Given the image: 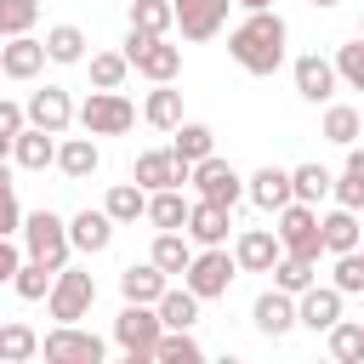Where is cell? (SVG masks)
Here are the masks:
<instances>
[{"mask_svg": "<svg viewBox=\"0 0 364 364\" xmlns=\"http://www.w3.org/2000/svg\"><path fill=\"white\" fill-rule=\"evenodd\" d=\"M34 17H40V0H0V34L6 40L11 34H28Z\"/></svg>", "mask_w": 364, "mask_h": 364, "instance_id": "b9f144b4", "label": "cell"}, {"mask_svg": "<svg viewBox=\"0 0 364 364\" xmlns=\"http://www.w3.org/2000/svg\"><path fill=\"white\" fill-rule=\"evenodd\" d=\"M324 136H330V142H341V148H353V142L364 136V108L330 102V108H324Z\"/></svg>", "mask_w": 364, "mask_h": 364, "instance_id": "4dcf8cb0", "label": "cell"}, {"mask_svg": "<svg viewBox=\"0 0 364 364\" xmlns=\"http://www.w3.org/2000/svg\"><path fill=\"white\" fill-rule=\"evenodd\" d=\"M341 296H347L341 284H307V290L296 296V307H301V324L330 336V330L341 324Z\"/></svg>", "mask_w": 364, "mask_h": 364, "instance_id": "9a60e30c", "label": "cell"}, {"mask_svg": "<svg viewBox=\"0 0 364 364\" xmlns=\"http://www.w3.org/2000/svg\"><path fill=\"white\" fill-rule=\"evenodd\" d=\"M17 273H23V250H17L11 233H6V239H0V279H17Z\"/></svg>", "mask_w": 364, "mask_h": 364, "instance_id": "c3c4849f", "label": "cell"}, {"mask_svg": "<svg viewBox=\"0 0 364 364\" xmlns=\"http://www.w3.org/2000/svg\"><path fill=\"white\" fill-rule=\"evenodd\" d=\"M80 125H85L91 136H125V131L136 125V108H131V97L97 85V91L80 102Z\"/></svg>", "mask_w": 364, "mask_h": 364, "instance_id": "8992f818", "label": "cell"}, {"mask_svg": "<svg viewBox=\"0 0 364 364\" xmlns=\"http://www.w3.org/2000/svg\"><path fill=\"white\" fill-rule=\"evenodd\" d=\"M28 125H46V131H68L74 125V102H68V91L63 85H46V91H34L28 97Z\"/></svg>", "mask_w": 364, "mask_h": 364, "instance_id": "ffe728a7", "label": "cell"}, {"mask_svg": "<svg viewBox=\"0 0 364 364\" xmlns=\"http://www.w3.org/2000/svg\"><path fill=\"white\" fill-rule=\"evenodd\" d=\"M57 131H46V125H28L17 142H11V159L23 165V171H46V165H57V148L63 142H51Z\"/></svg>", "mask_w": 364, "mask_h": 364, "instance_id": "603a6c76", "label": "cell"}, {"mask_svg": "<svg viewBox=\"0 0 364 364\" xmlns=\"http://www.w3.org/2000/svg\"><path fill=\"white\" fill-rule=\"evenodd\" d=\"M51 284H57V267H46V262H23V273L11 279V290L23 296V301H40V296H51Z\"/></svg>", "mask_w": 364, "mask_h": 364, "instance_id": "d590c367", "label": "cell"}, {"mask_svg": "<svg viewBox=\"0 0 364 364\" xmlns=\"http://www.w3.org/2000/svg\"><path fill=\"white\" fill-rule=\"evenodd\" d=\"M336 85H341V68H336L330 57H318V51L296 57V91H301L307 102H330Z\"/></svg>", "mask_w": 364, "mask_h": 364, "instance_id": "e0dca14e", "label": "cell"}, {"mask_svg": "<svg viewBox=\"0 0 364 364\" xmlns=\"http://www.w3.org/2000/svg\"><path fill=\"white\" fill-rule=\"evenodd\" d=\"M330 353H336L341 364H364V324H347V318H341V324L330 330Z\"/></svg>", "mask_w": 364, "mask_h": 364, "instance_id": "60d3db41", "label": "cell"}, {"mask_svg": "<svg viewBox=\"0 0 364 364\" xmlns=\"http://www.w3.org/2000/svg\"><path fill=\"white\" fill-rule=\"evenodd\" d=\"M228 205H216V199H193V210H188V239L193 245H228Z\"/></svg>", "mask_w": 364, "mask_h": 364, "instance_id": "7402d4cb", "label": "cell"}, {"mask_svg": "<svg viewBox=\"0 0 364 364\" xmlns=\"http://www.w3.org/2000/svg\"><path fill=\"white\" fill-rule=\"evenodd\" d=\"M34 353H40V336H34L28 324H17V318H11V324L0 330V358H6V364H28Z\"/></svg>", "mask_w": 364, "mask_h": 364, "instance_id": "8d00e7d4", "label": "cell"}, {"mask_svg": "<svg viewBox=\"0 0 364 364\" xmlns=\"http://www.w3.org/2000/svg\"><path fill=\"white\" fill-rule=\"evenodd\" d=\"M284 40H290V28H284V17L267 6V11H250L233 34H228V57L245 68V74H279V63H284Z\"/></svg>", "mask_w": 364, "mask_h": 364, "instance_id": "6da1fadb", "label": "cell"}, {"mask_svg": "<svg viewBox=\"0 0 364 364\" xmlns=\"http://www.w3.org/2000/svg\"><path fill=\"white\" fill-rule=\"evenodd\" d=\"M91 301H97V279H91V273H80V267H63V273H57V284H51V296H46V307H51V318H57V324L85 318V313H91Z\"/></svg>", "mask_w": 364, "mask_h": 364, "instance_id": "ba28073f", "label": "cell"}, {"mask_svg": "<svg viewBox=\"0 0 364 364\" xmlns=\"http://www.w3.org/2000/svg\"><path fill=\"white\" fill-rule=\"evenodd\" d=\"M233 273H245L233 250H222V245H199V256H193V267L182 273V284H193L205 301H216V296H228Z\"/></svg>", "mask_w": 364, "mask_h": 364, "instance_id": "52a82bcc", "label": "cell"}, {"mask_svg": "<svg viewBox=\"0 0 364 364\" xmlns=\"http://www.w3.org/2000/svg\"><path fill=\"white\" fill-rule=\"evenodd\" d=\"M347 165H358V171H364V148H358V142L347 148Z\"/></svg>", "mask_w": 364, "mask_h": 364, "instance_id": "681fc988", "label": "cell"}, {"mask_svg": "<svg viewBox=\"0 0 364 364\" xmlns=\"http://www.w3.org/2000/svg\"><path fill=\"white\" fill-rule=\"evenodd\" d=\"M336 68H341V85L364 91V34H358L353 46H341V51H336Z\"/></svg>", "mask_w": 364, "mask_h": 364, "instance_id": "7bdbcfd3", "label": "cell"}, {"mask_svg": "<svg viewBox=\"0 0 364 364\" xmlns=\"http://www.w3.org/2000/svg\"><path fill=\"white\" fill-rule=\"evenodd\" d=\"M125 74H131V57H125V51H97V57H91V85L119 91V85H125Z\"/></svg>", "mask_w": 364, "mask_h": 364, "instance_id": "f35d334b", "label": "cell"}, {"mask_svg": "<svg viewBox=\"0 0 364 364\" xmlns=\"http://www.w3.org/2000/svg\"><path fill=\"white\" fill-rule=\"evenodd\" d=\"M171 23H176V0H131V28L165 34Z\"/></svg>", "mask_w": 364, "mask_h": 364, "instance_id": "e575fe53", "label": "cell"}, {"mask_svg": "<svg viewBox=\"0 0 364 364\" xmlns=\"http://www.w3.org/2000/svg\"><path fill=\"white\" fill-rule=\"evenodd\" d=\"M336 284H341L347 296H358V290H364V245H358V250H347V256H336Z\"/></svg>", "mask_w": 364, "mask_h": 364, "instance_id": "ee69618b", "label": "cell"}, {"mask_svg": "<svg viewBox=\"0 0 364 364\" xmlns=\"http://www.w3.org/2000/svg\"><path fill=\"white\" fill-rule=\"evenodd\" d=\"M193 188H199V199H216V205H228V210H233L239 199H250V176H239V171H233L228 159H216V154L193 165Z\"/></svg>", "mask_w": 364, "mask_h": 364, "instance_id": "9c48e42d", "label": "cell"}, {"mask_svg": "<svg viewBox=\"0 0 364 364\" xmlns=\"http://www.w3.org/2000/svg\"><path fill=\"white\" fill-rule=\"evenodd\" d=\"M23 222H28V210H23V199H17V188L6 182V228H0V233H23Z\"/></svg>", "mask_w": 364, "mask_h": 364, "instance_id": "7dc6e473", "label": "cell"}, {"mask_svg": "<svg viewBox=\"0 0 364 364\" xmlns=\"http://www.w3.org/2000/svg\"><path fill=\"white\" fill-rule=\"evenodd\" d=\"M358 245H364V222H358V210L336 205V210L324 216V250H330V256H347V250H358Z\"/></svg>", "mask_w": 364, "mask_h": 364, "instance_id": "cb8c5ba5", "label": "cell"}, {"mask_svg": "<svg viewBox=\"0 0 364 364\" xmlns=\"http://www.w3.org/2000/svg\"><path fill=\"white\" fill-rule=\"evenodd\" d=\"M290 182H296V199H307V205H318L324 193H336V176H330L324 165H296Z\"/></svg>", "mask_w": 364, "mask_h": 364, "instance_id": "ab89813d", "label": "cell"}, {"mask_svg": "<svg viewBox=\"0 0 364 364\" xmlns=\"http://www.w3.org/2000/svg\"><path fill=\"white\" fill-rule=\"evenodd\" d=\"M313 6H341V0H313Z\"/></svg>", "mask_w": 364, "mask_h": 364, "instance_id": "816d5d0a", "label": "cell"}, {"mask_svg": "<svg viewBox=\"0 0 364 364\" xmlns=\"http://www.w3.org/2000/svg\"><path fill=\"white\" fill-rule=\"evenodd\" d=\"M142 119H148L154 131H176V125H182V91H171V80L154 85L148 102H142Z\"/></svg>", "mask_w": 364, "mask_h": 364, "instance_id": "f546056e", "label": "cell"}, {"mask_svg": "<svg viewBox=\"0 0 364 364\" xmlns=\"http://www.w3.org/2000/svg\"><path fill=\"white\" fill-rule=\"evenodd\" d=\"M97 165H102V154H97L91 131H85V136H68V142L57 148V171H63L68 182H85V176H91Z\"/></svg>", "mask_w": 364, "mask_h": 364, "instance_id": "4316f807", "label": "cell"}, {"mask_svg": "<svg viewBox=\"0 0 364 364\" xmlns=\"http://www.w3.org/2000/svg\"><path fill=\"white\" fill-rule=\"evenodd\" d=\"M46 40H34V34H11L6 46H0V74L6 80H34L40 68H46Z\"/></svg>", "mask_w": 364, "mask_h": 364, "instance_id": "2e32d148", "label": "cell"}, {"mask_svg": "<svg viewBox=\"0 0 364 364\" xmlns=\"http://www.w3.org/2000/svg\"><path fill=\"white\" fill-rule=\"evenodd\" d=\"M148 193H159V188H182V182H193V165L188 159H176V148H148V154H136V171H131Z\"/></svg>", "mask_w": 364, "mask_h": 364, "instance_id": "8fae6325", "label": "cell"}, {"mask_svg": "<svg viewBox=\"0 0 364 364\" xmlns=\"http://www.w3.org/2000/svg\"><path fill=\"white\" fill-rule=\"evenodd\" d=\"M114 216L108 210H80V216H68V233H74V250H85V256H102L108 245H114Z\"/></svg>", "mask_w": 364, "mask_h": 364, "instance_id": "44dd1931", "label": "cell"}, {"mask_svg": "<svg viewBox=\"0 0 364 364\" xmlns=\"http://www.w3.org/2000/svg\"><path fill=\"white\" fill-rule=\"evenodd\" d=\"M336 205H347V210H364V171H358V165H347V171L336 176Z\"/></svg>", "mask_w": 364, "mask_h": 364, "instance_id": "f6af8a7d", "label": "cell"}, {"mask_svg": "<svg viewBox=\"0 0 364 364\" xmlns=\"http://www.w3.org/2000/svg\"><path fill=\"white\" fill-rule=\"evenodd\" d=\"M199 290L193 284H182V290H165L159 296V318H165V330H193L199 324Z\"/></svg>", "mask_w": 364, "mask_h": 364, "instance_id": "f1b7e54d", "label": "cell"}, {"mask_svg": "<svg viewBox=\"0 0 364 364\" xmlns=\"http://www.w3.org/2000/svg\"><path fill=\"white\" fill-rule=\"evenodd\" d=\"M148 256H154V262H159L165 273H188L199 250H193L188 228H159V239H154V250H148Z\"/></svg>", "mask_w": 364, "mask_h": 364, "instance_id": "d4e9b609", "label": "cell"}, {"mask_svg": "<svg viewBox=\"0 0 364 364\" xmlns=\"http://www.w3.org/2000/svg\"><path fill=\"white\" fill-rule=\"evenodd\" d=\"M159 336H165V318H159L154 301H125V307H119V318H114V341H119L125 364H159V358H154Z\"/></svg>", "mask_w": 364, "mask_h": 364, "instance_id": "7a4b0ae2", "label": "cell"}, {"mask_svg": "<svg viewBox=\"0 0 364 364\" xmlns=\"http://www.w3.org/2000/svg\"><path fill=\"white\" fill-rule=\"evenodd\" d=\"M233 256H239L245 273H273L279 256H284V239H279V228H245L239 245H233Z\"/></svg>", "mask_w": 364, "mask_h": 364, "instance_id": "4fadbf2b", "label": "cell"}, {"mask_svg": "<svg viewBox=\"0 0 364 364\" xmlns=\"http://www.w3.org/2000/svg\"><path fill=\"white\" fill-rule=\"evenodd\" d=\"M40 353L51 358V364H102V336H91V330H74V324H57L46 341H40Z\"/></svg>", "mask_w": 364, "mask_h": 364, "instance_id": "30bf717a", "label": "cell"}, {"mask_svg": "<svg viewBox=\"0 0 364 364\" xmlns=\"http://www.w3.org/2000/svg\"><path fill=\"white\" fill-rule=\"evenodd\" d=\"M228 6H233V0H176V28H182V40H216L222 23H228Z\"/></svg>", "mask_w": 364, "mask_h": 364, "instance_id": "5bb4252c", "label": "cell"}, {"mask_svg": "<svg viewBox=\"0 0 364 364\" xmlns=\"http://www.w3.org/2000/svg\"><path fill=\"white\" fill-rule=\"evenodd\" d=\"M102 210H108V216L125 228V222L148 216V188H142L136 176H131V182H114V188H108V199H102Z\"/></svg>", "mask_w": 364, "mask_h": 364, "instance_id": "83f0119b", "label": "cell"}, {"mask_svg": "<svg viewBox=\"0 0 364 364\" xmlns=\"http://www.w3.org/2000/svg\"><path fill=\"white\" fill-rule=\"evenodd\" d=\"M250 324H256L262 336H273V341H279V336H290V330L301 324V307H296V296H290V290H279V284H273V290H262V296H256Z\"/></svg>", "mask_w": 364, "mask_h": 364, "instance_id": "7c38bea8", "label": "cell"}, {"mask_svg": "<svg viewBox=\"0 0 364 364\" xmlns=\"http://www.w3.org/2000/svg\"><path fill=\"white\" fill-rule=\"evenodd\" d=\"M296 199V182H290V171H279V165H262V171H250V205L256 210H284Z\"/></svg>", "mask_w": 364, "mask_h": 364, "instance_id": "d6986e66", "label": "cell"}, {"mask_svg": "<svg viewBox=\"0 0 364 364\" xmlns=\"http://www.w3.org/2000/svg\"><path fill=\"white\" fill-rule=\"evenodd\" d=\"M23 250L34 256V262H46V267H68V250H74V233H68V222L57 216V210H28V222H23Z\"/></svg>", "mask_w": 364, "mask_h": 364, "instance_id": "3957f363", "label": "cell"}, {"mask_svg": "<svg viewBox=\"0 0 364 364\" xmlns=\"http://www.w3.org/2000/svg\"><path fill=\"white\" fill-rule=\"evenodd\" d=\"M188 199H182V188H159V193H148V222L154 228H188Z\"/></svg>", "mask_w": 364, "mask_h": 364, "instance_id": "1f68e13d", "label": "cell"}, {"mask_svg": "<svg viewBox=\"0 0 364 364\" xmlns=\"http://www.w3.org/2000/svg\"><path fill=\"white\" fill-rule=\"evenodd\" d=\"M171 148H176V159L199 165V159H210V154H216V131H210L205 119H182V125L171 131Z\"/></svg>", "mask_w": 364, "mask_h": 364, "instance_id": "484cf974", "label": "cell"}, {"mask_svg": "<svg viewBox=\"0 0 364 364\" xmlns=\"http://www.w3.org/2000/svg\"><path fill=\"white\" fill-rule=\"evenodd\" d=\"M46 51H51V63H85V34L74 28V23H57V28H46Z\"/></svg>", "mask_w": 364, "mask_h": 364, "instance_id": "d6a6232c", "label": "cell"}, {"mask_svg": "<svg viewBox=\"0 0 364 364\" xmlns=\"http://www.w3.org/2000/svg\"><path fill=\"white\" fill-rule=\"evenodd\" d=\"M154 358H159V364H199V358H205V347H199L188 330H165V336H159V347H154Z\"/></svg>", "mask_w": 364, "mask_h": 364, "instance_id": "74e56055", "label": "cell"}, {"mask_svg": "<svg viewBox=\"0 0 364 364\" xmlns=\"http://www.w3.org/2000/svg\"><path fill=\"white\" fill-rule=\"evenodd\" d=\"M125 57H131V68H136L142 80H154V85H165V80L182 74V46H171L165 34H142V28H131Z\"/></svg>", "mask_w": 364, "mask_h": 364, "instance_id": "277c9868", "label": "cell"}, {"mask_svg": "<svg viewBox=\"0 0 364 364\" xmlns=\"http://www.w3.org/2000/svg\"><path fill=\"white\" fill-rule=\"evenodd\" d=\"M313 267H318V262H307V256H290V250H284V256H279V267H273V284H279V290H290V296H301L307 284H318V273H313Z\"/></svg>", "mask_w": 364, "mask_h": 364, "instance_id": "836d02e7", "label": "cell"}, {"mask_svg": "<svg viewBox=\"0 0 364 364\" xmlns=\"http://www.w3.org/2000/svg\"><path fill=\"white\" fill-rule=\"evenodd\" d=\"M279 239H284L290 256L318 262V256H324V216H318L307 199H290V205L279 210Z\"/></svg>", "mask_w": 364, "mask_h": 364, "instance_id": "5b68a950", "label": "cell"}, {"mask_svg": "<svg viewBox=\"0 0 364 364\" xmlns=\"http://www.w3.org/2000/svg\"><path fill=\"white\" fill-rule=\"evenodd\" d=\"M23 131H28V108H23V102H11V97H6V102H0V142H6V148H11V142H17V136H23Z\"/></svg>", "mask_w": 364, "mask_h": 364, "instance_id": "bcb514c9", "label": "cell"}, {"mask_svg": "<svg viewBox=\"0 0 364 364\" xmlns=\"http://www.w3.org/2000/svg\"><path fill=\"white\" fill-rule=\"evenodd\" d=\"M358 34H364V23H358Z\"/></svg>", "mask_w": 364, "mask_h": 364, "instance_id": "f5cc1de1", "label": "cell"}, {"mask_svg": "<svg viewBox=\"0 0 364 364\" xmlns=\"http://www.w3.org/2000/svg\"><path fill=\"white\" fill-rule=\"evenodd\" d=\"M165 290H171V273H165L154 256H148V262H131V267L119 273V296H125V301H154V307H159Z\"/></svg>", "mask_w": 364, "mask_h": 364, "instance_id": "ac0fdd59", "label": "cell"}, {"mask_svg": "<svg viewBox=\"0 0 364 364\" xmlns=\"http://www.w3.org/2000/svg\"><path fill=\"white\" fill-rule=\"evenodd\" d=\"M233 6H245V11H267L273 0H233Z\"/></svg>", "mask_w": 364, "mask_h": 364, "instance_id": "f907efd6", "label": "cell"}]
</instances>
